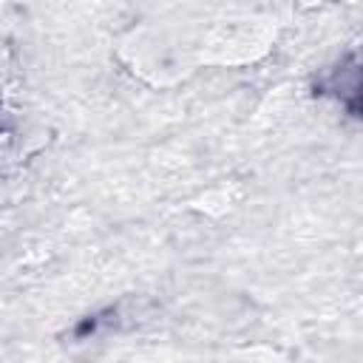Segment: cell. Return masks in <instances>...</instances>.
<instances>
[{
  "label": "cell",
  "mask_w": 363,
  "mask_h": 363,
  "mask_svg": "<svg viewBox=\"0 0 363 363\" xmlns=\"http://www.w3.org/2000/svg\"><path fill=\"white\" fill-rule=\"evenodd\" d=\"M360 111H363V88H360Z\"/></svg>",
  "instance_id": "cell-1"
}]
</instances>
